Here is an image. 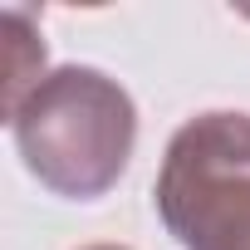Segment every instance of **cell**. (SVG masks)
Wrapping results in <instances>:
<instances>
[{"label": "cell", "mask_w": 250, "mask_h": 250, "mask_svg": "<svg viewBox=\"0 0 250 250\" xmlns=\"http://www.w3.org/2000/svg\"><path fill=\"white\" fill-rule=\"evenodd\" d=\"M10 128L40 187L69 201H93L133 157L138 108L103 69L64 64L30 88V98L10 113Z\"/></svg>", "instance_id": "1"}, {"label": "cell", "mask_w": 250, "mask_h": 250, "mask_svg": "<svg viewBox=\"0 0 250 250\" xmlns=\"http://www.w3.org/2000/svg\"><path fill=\"white\" fill-rule=\"evenodd\" d=\"M157 216L182 250H250V113H201L172 133Z\"/></svg>", "instance_id": "2"}, {"label": "cell", "mask_w": 250, "mask_h": 250, "mask_svg": "<svg viewBox=\"0 0 250 250\" xmlns=\"http://www.w3.org/2000/svg\"><path fill=\"white\" fill-rule=\"evenodd\" d=\"M83 250H128V245H83Z\"/></svg>", "instance_id": "3"}]
</instances>
